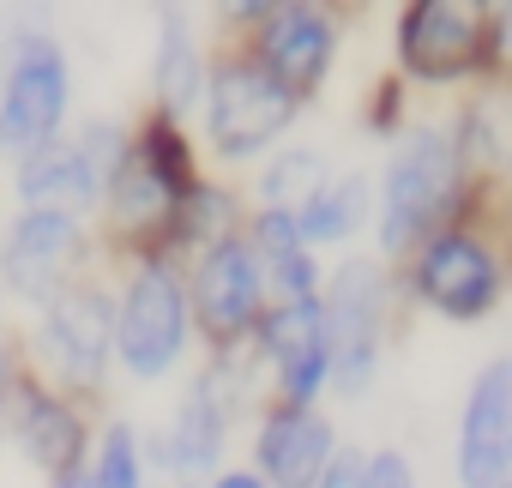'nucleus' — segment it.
I'll list each match as a JSON object with an SVG mask.
<instances>
[{
    "label": "nucleus",
    "mask_w": 512,
    "mask_h": 488,
    "mask_svg": "<svg viewBox=\"0 0 512 488\" xmlns=\"http://www.w3.org/2000/svg\"><path fill=\"white\" fill-rule=\"evenodd\" d=\"M320 320H326V356H332L338 386L362 392L368 374H374V356H380V272L350 260L332 278V296H326Z\"/></svg>",
    "instance_id": "423d86ee"
},
{
    "label": "nucleus",
    "mask_w": 512,
    "mask_h": 488,
    "mask_svg": "<svg viewBox=\"0 0 512 488\" xmlns=\"http://www.w3.org/2000/svg\"><path fill=\"white\" fill-rule=\"evenodd\" d=\"M55 488H79V476H73V470H67V476H55Z\"/></svg>",
    "instance_id": "bb28decb"
},
{
    "label": "nucleus",
    "mask_w": 512,
    "mask_h": 488,
    "mask_svg": "<svg viewBox=\"0 0 512 488\" xmlns=\"http://www.w3.org/2000/svg\"><path fill=\"white\" fill-rule=\"evenodd\" d=\"M103 193H109V205H115V217H121L127 229H151V223L175 217V205H181V193H169L139 157H121Z\"/></svg>",
    "instance_id": "6ab92c4d"
},
{
    "label": "nucleus",
    "mask_w": 512,
    "mask_h": 488,
    "mask_svg": "<svg viewBox=\"0 0 512 488\" xmlns=\"http://www.w3.org/2000/svg\"><path fill=\"white\" fill-rule=\"evenodd\" d=\"M320 181H326V175H320V157H314V151H290V157H278L272 175L260 181L266 211H290V205H302Z\"/></svg>",
    "instance_id": "4be33fe9"
},
{
    "label": "nucleus",
    "mask_w": 512,
    "mask_h": 488,
    "mask_svg": "<svg viewBox=\"0 0 512 488\" xmlns=\"http://www.w3.org/2000/svg\"><path fill=\"white\" fill-rule=\"evenodd\" d=\"M290 217H296V235H302V241H344V235L368 217V181H362V175L320 181Z\"/></svg>",
    "instance_id": "f3484780"
},
{
    "label": "nucleus",
    "mask_w": 512,
    "mask_h": 488,
    "mask_svg": "<svg viewBox=\"0 0 512 488\" xmlns=\"http://www.w3.org/2000/svg\"><path fill=\"white\" fill-rule=\"evenodd\" d=\"M326 61H332V19L326 13H308V7H284L266 19V73L296 97V91H314L326 79Z\"/></svg>",
    "instance_id": "4468645a"
},
{
    "label": "nucleus",
    "mask_w": 512,
    "mask_h": 488,
    "mask_svg": "<svg viewBox=\"0 0 512 488\" xmlns=\"http://www.w3.org/2000/svg\"><path fill=\"white\" fill-rule=\"evenodd\" d=\"M115 344H121V362L139 380H157L181 356V344H187V296H181L175 272L145 266L127 284V302H121V320H115Z\"/></svg>",
    "instance_id": "39448f33"
},
{
    "label": "nucleus",
    "mask_w": 512,
    "mask_h": 488,
    "mask_svg": "<svg viewBox=\"0 0 512 488\" xmlns=\"http://www.w3.org/2000/svg\"><path fill=\"white\" fill-rule=\"evenodd\" d=\"M193 308L205 320L211 338H241L260 314V266L241 241H211L205 260H199V278H193Z\"/></svg>",
    "instance_id": "f8f14e48"
},
{
    "label": "nucleus",
    "mask_w": 512,
    "mask_h": 488,
    "mask_svg": "<svg viewBox=\"0 0 512 488\" xmlns=\"http://www.w3.org/2000/svg\"><path fill=\"white\" fill-rule=\"evenodd\" d=\"M19 434H25V452H31V464H43V470H55V476H67V464L79 458V422H73V410H61L55 398H43V392H25L19 398Z\"/></svg>",
    "instance_id": "a211bd4d"
},
{
    "label": "nucleus",
    "mask_w": 512,
    "mask_h": 488,
    "mask_svg": "<svg viewBox=\"0 0 512 488\" xmlns=\"http://www.w3.org/2000/svg\"><path fill=\"white\" fill-rule=\"evenodd\" d=\"M482 19L470 7H446V0H422V7L404 13L398 25V55L416 79H458L470 61H476V43H482Z\"/></svg>",
    "instance_id": "9b49d317"
},
{
    "label": "nucleus",
    "mask_w": 512,
    "mask_h": 488,
    "mask_svg": "<svg viewBox=\"0 0 512 488\" xmlns=\"http://www.w3.org/2000/svg\"><path fill=\"white\" fill-rule=\"evenodd\" d=\"M332 458V422L314 410H278L260 428V464L272 470L278 488H314Z\"/></svg>",
    "instance_id": "2eb2a0df"
},
{
    "label": "nucleus",
    "mask_w": 512,
    "mask_h": 488,
    "mask_svg": "<svg viewBox=\"0 0 512 488\" xmlns=\"http://www.w3.org/2000/svg\"><path fill=\"white\" fill-rule=\"evenodd\" d=\"M61 109H67V61L49 37H25L7 73V97H0V145L25 157L55 145Z\"/></svg>",
    "instance_id": "7ed1b4c3"
},
{
    "label": "nucleus",
    "mask_w": 512,
    "mask_h": 488,
    "mask_svg": "<svg viewBox=\"0 0 512 488\" xmlns=\"http://www.w3.org/2000/svg\"><path fill=\"white\" fill-rule=\"evenodd\" d=\"M109 344H115V314L103 302V290H79L67 284L49 314H43V356L61 380L73 386H97L103 380V362H109Z\"/></svg>",
    "instance_id": "6e6552de"
},
{
    "label": "nucleus",
    "mask_w": 512,
    "mask_h": 488,
    "mask_svg": "<svg viewBox=\"0 0 512 488\" xmlns=\"http://www.w3.org/2000/svg\"><path fill=\"white\" fill-rule=\"evenodd\" d=\"M223 434H229V392H223V374H205V380L187 386V398L175 410V428H169V446H163L169 476L181 488H199L211 476L217 452H223Z\"/></svg>",
    "instance_id": "ddd939ff"
},
{
    "label": "nucleus",
    "mask_w": 512,
    "mask_h": 488,
    "mask_svg": "<svg viewBox=\"0 0 512 488\" xmlns=\"http://www.w3.org/2000/svg\"><path fill=\"white\" fill-rule=\"evenodd\" d=\"M157 97L169 109H187L199 97V49L181 13H163V31H157Z\"/></svg>",
    "instance_id": "aec40b11"
},
{
    "label": "nucleus",
    "mask_w": 512,
    "mask_h": 488,
    "mask_svg": "<svg viewBox=\"0 0 512 488\" xmlns=\"http://www.w3.org/2000/svg\"><path fill=\"white\" fill-rule=\"evenodd\" d=\"M211 488H260V482H253V476H217Z\"/></svg>",
    "instance_id": "a878e982"
},
{
    "label": "nucleus",
    "mask_w": 512,
    "mask_h": 488,
    "mask_svg": "<svg viewBox=\"0 0 512 488\" xmlns=\"http://www.w3.org/2000/svg\"><path fill=\"white\" fill-rule=\"evenodd\" d=\"M296 115V97L253 61H229L211 79V139L223 157H253L260 145H272V133H284Z\"/></svg>",
    "instance_id": "20e7f679"
},
{
    "label": "nucleus",
    "mask_w": 512,
    "mask_h": 488,
    "mask_svg": "<svg viewBox=\"0 0 512 488\" xmlns=\"http://www.w3.org/2000/svg\"><path fill=\"white\" fill-rule=\"evenodd\" d=\"M260 248L278 272V284L290 290V302H314V266H308V241L296 235L290 211H266L260 217Z\"/></svg>",
    "instance_id": "412c9836"
},
{
    "label": "nucleus",
    "mask_w": 512,
    "mask_h": 488,
    "mask_svg": "<svg viewBox=\"0 0 512 488\" xmlns=\"http://www.w3.org/2000/svg\"><path fill=\"white\" fill-rule=\"evenodd\" d=\"M266 350L278 362V380L284 392L302 404L308 392H320V380L332 374V356H326V320H320V302H290L266 320Z\"/></svg>",
    "instance_id": "dca6fc26"
},
{
    "label": "nucleus",
    "mask_w": 512,
    "mask_h": 488,
    "mask_svg": "<svg viewBox=\"0 0 512 488\" xmlns=\"http://www.w3.org/2000/svg\"><path fill=\"white\" fill-rule=\"evenodd\" d=\"M416 290L446 314V320H482L500 296V266L482 241L470 235H440L422 248V266H416Z\"/></svg>",
    "instance_id": "1a4fd4ad"
},
{
    "label": "nucleus",
    "mask_w": 512,
    "mask_h": 488,
    "mask_svg": "<svg viewBox=\"0 0 512 488\" xmlns=\"http://www.w3.org/2000/svg\"><path fill=\"white\" fill-rule=\"evenodd\" d=\"M85 254V235L79 217L61 211H25L13 241H7V284L31 302H55L73 284V266Z\"/></svg>",
    "instance_id": "9d476101"
},
{
    "label": "nucleus",
    "mask_w": 512,
    "mask_h": 488,
    "mask_svg": "<svg viewBox=\"0 0 512 488\" xmlns=\"http://www.w3.org/2000/svg\"><path fill=\"white\" fill-rule=\"evenodd\" d=\"M121 157H127L121 139H115L109 127H91V133L73 139V145H43V151H31L25 169H19V193L31 199V211L79 217L85 205L103 199V187H109V175H115Z\"/></svg>",
    "instance_id": "f03ea898"
},
{
    "label": "nucleus",
    "mask_w": 512,
    "mask_h": 488,
    "mask_svg": "<svg viewBox=\"0 0 512 488\" xmlns=\"http://www.w3.org/2000/svg\"><path fill=\"white\" fill-rule=\"evenodd\" d=\"M356 476H362V464H356V452H338V458L326 464V476H320V488H356Z\"/></svg>",
    "instance_id": "393cba45"
},
{
    "label": "nucleus",
    "mask_w": 512,
    "mask_h": 488,
    "mask_svg": "<svg viewBox=\"0 0 512 488\" xmlns=\"http://www.w3.org/2000/svg\"><path fill=\"white\" fill-rule=\"evenodd\" d=\"M91 488H145L139 482V440H133V428H109L103 434V452H97V482Z\"/></svg>",
    "instance_id": "5701e85b"
},
{
    "label": "nucleus",
    "mask_w": 512,
    "mask_h": 488,
    "mask_svg": "<svg viewBox=\"0 0 512 488\" xmlns=\"http://www.w3.org/2000/svg\"><path fill=\"white\" fill-rule=\"evenodd\" d=\"M458 482L464 488H506L512 482V368L506 362H488L464 398Z\"/></svg>",
    "instance_id": "0eeeda50"
},
{
    "label": "nucleus",
    "mask_w": 512,
    "mask_h": 488,
    "mask_svg": "<svg viewBox=\"0 0 512 488\" xmlns=\"http://www.w3.org/2000/svg\"><path fill=\"white\" fill-rule=\"evenodd\" d=\"M458 175H464L458 145L440 127H416L398 145L392 175H386V217H380V235H386L392 254L440 223V211L458 199Z\"/></svg>",
    "instance_id": "f257e3e1"
},
{
    "label": "nucleus",
    "mask_w": 512,
    "mask_h": 488,
    "mask_svg": "<svg viewBox=\"0 0 512 488\" xmlns=\"http://www.w3.org/2000/svg\"><path fill=\"white\" fill-rule=\"evenodd\" d=\"M356 488H416V482H410V464H404L398 452H380L374 464H362Z\"/></svg>",
    "instance_id": "b1692460"
}]
</instances>
